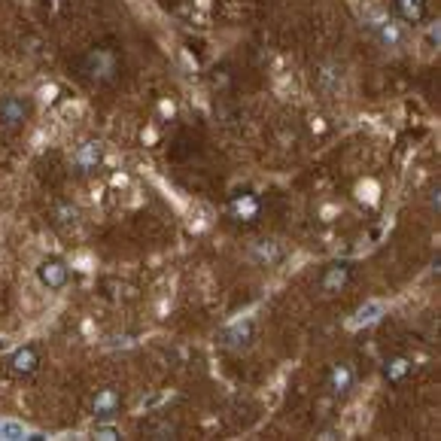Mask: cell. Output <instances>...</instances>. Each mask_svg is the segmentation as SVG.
<instances>
[{"instance_id": "cell-7", "label": "cell", "mask_w": 441, "mask_h": 441, "mask_svg": "<svg viewBox=\"0 0 441 441\" xmlns=\"http://www.w3.org/2000/svg\"><path fill=\"white\" fill-rule=\"evenodd\" d=\"M37 365H40V356H37L34 347H22V350H16L9 356L13 374H30V372H37Z\"/></svg>"}, {"instance_id": "cell-17", "label": "cell", "mask_w": 441, "mask_h": 441, "mask_svg": "<svg viewBox=\"0 0 441 441\" xmlns=\"http://www.w3.org/2000/svg\"><path fill=\"white\" fill-rule=\"evenodd\" d=\"M95 435H98V438H119V429H116V426H98Z\"/></svg>"}, {"instance_id": "cell-15", "label": "cell", "mask_w": 441, "mask_h": 441, "mask_svg": "<svg viewBox=\"0 0 441 441\" xmlns=\"http://www.w3.org/2000/svg\"><path fill=\"white\" fill-rule=\"evenodd\" d=\"M396 6H399V13H402L408 22H420L426 13V4L423 0H396Z\"/></svg>"}, {"instance_id": "cell-8", "label": "cell", "mask_w": 441, "mask_h": 441, "mask_svg": "<svg viewBox=\"0 0 441 441\" xmlns=\"http://www.w3.org/2000/svg\"><path fill=\"white\" fill-rule=\"evenodd\" d=\"M329 389H332V396H347L353 389V368L341 362V365H335L332 368V374H329Z\"/></svg>"}, {"instance_id": "cell-1", "label": "cell", "mask_w": 441, "mask_h": 441, "mask_svg": "<svg viewBox=\"0 0 441 441\" xmlns=\"http://www.w3.org/2000/svg\"><path fill=\"white\" fill-rule=\"evenodd\" d=\"M79 70L88 83H113L119 74V55L113 49H91V52L79 61Z\"/></svg>"}, {"instance_id": "cell-14", "label": "cell", "mask_w": 441, "mask_h": 441, "mask_svg": "<svg viewBox=\"0 0 441 441\" xmlns=\"http://www.w3.org/2000/svg\"><path fill=\"white\" fill-rule=\"evenodd\" d=\"M280 244L277 241H259L253 247V259L259 262V265H274V262H280Z\"/></svg>"}, {"instance_id": "cell-6", "label": "cell", "mask_w": 441, "mask_h": 441, "mask_svg": "<svg viewBox=\"0 0 441 441\" xmlns=\"http://www.w3.org/2000/svg\"><path fill=\"white\" fill-rule=\"evenodd\" d=\"M316 83H320L323 95H338V91H341V83H344V70L338 64H323L320 74H316Z\"/></svg>"}, {"instance_id": "cell-3", "label": "cell", "mask_w": 441, "mask_h": 441, "mask_svg": "<svg viewBox=\"0 0 441 441\" xmlns=\"http://www.w3.org/2000/svg\"><path fill=\"white\" fill-rule=\"evenodd\" d=\"M28 119V101L22 98H4L0 101V122L6 128H18Z\"/></svg>"}, {"instance_id": "cell-16", "label": "cell", "mask_w": 441, "mask_h": 441, "mask_svg": "<svg viewBox=\"0 0 441 441\" xmlns=\"http://www.w3.org/2000/svg\"><path fill=\"white\" fill-rule=\"evenodd\" d=\"M55 219H58L61 225L76 222V207H74V204H61V207H55Z\"/></svg>"}, {"instance_id": "cell-5", "label": "cell", "mask_w": 441, "mask_h": 441, "mask_svg": "<svg viewBox=\"0 0 441 441\" xmlns=\"http://www.w3.org/2000/svg\"><path fill=\"white\" fill-rule=\"evenodd\" d=\"M119 393L113 386H104V389H98L95 399H91V411H95V417H113L119 411Z\"/></svg>"}, {"instance_id": "cell-13", "label": "cell", "mask_w": 441, "mask_h": 441, "mask_svg": "<svg viewBox=\"0 0 441 441\" xmlns=\"http://www.w3.org/2000/svg\"><path fill=\"white\" fill-rule=\"evenodd\" d=\"M381 314H384V304H381V302H368V304H362V307H359V311L353 314L350 326H353V329H362V326H372V323L381 320Z\"/></svg>"}, {"instance_id": "cell-4", "label": "cell", "mask_w": 441, "mask_h": 441, "mask_svg": "<svg viewBox=\"0 0 441 441\" xmlns=\"http://www.w3.org/2000/svg\"><path fill=\"white\" fill-rule=\"evenodd\" d=\"M347 280H350V268H347V265H332V268H326L320 277V292L323 295L341 292L347 286Z\"/></svg>"}, {"instance_id": "cell-11", "label": "cell", "mask_w": 441, "mask_h": 441, "mask_svg": "<svg viewBox=\"0 0 441 441\" xmlns=\"http://www.w3.org/2000/svg\"><path fill=\"white\" fill-rule=\"evenodd\" d=\"M250 335H253V326L250 323H234V326H229V329H222L219 341L225 347H244V344L250 341Z\"/></svg>"}, {"instance_id": "cell-12", "label": "cell", "mask_w": 441, "mask_h": 441, "mask_svg": "<svg viewBox=\"0 0 441 441\" xmlns=\"http://www.w3.org/2000/svg\"><path fill=\"white\" fill-rule=\"evenodd\" d=\"M414 372V365H411V359H405V356H393V359H386V368H384V374H386V381H393V384H402L408 374Z\"/></svg>"}, {"instance_id": "cell-9", "label": "cell", "mask_w": 441, "mask_h": 441, "mask_svg": "<svg viewBox=\"0 0 441 441\" xmlns=\"http://www.w3.org/2000/svg\"><path fill=\"white\" fill-rule=\"evenodd\" d=\"M76 168H79V173H88V171H95L98 168V161H101V143H83V147L76 149Z\"/></svg>"}, {"instance_id": "cell-2", "label": "cell", "mask_w": 441, "mask_h": 441, "mask_svg": "<svg viewBox=\"0 0 441 441\" xmlns=\"http://www.w3.org/2000/svg\"><path fill=\"white\" fill-rule=\"evenodd\" d=\"M37 274H40V283L49 286V290H64V286H67V277H70L67 265L61 262V259H46V262L37 268Z\"/></svg>"}, {"instance_id": "cell-10", "label": "cell", "mask_w": 441, "mask_h": 441, "mask_svg": "<svg viewBox=\"0 0 441 441\" xmlns=\"http://www.w3.org/2000/svg\"><path fill=\"white\" fill-rule=\"evenodd\" d=\"M231 213H234V219L253 222L259 217V198H256V195H241V198L231 201Z\"/></svg>"}]
</instances>
